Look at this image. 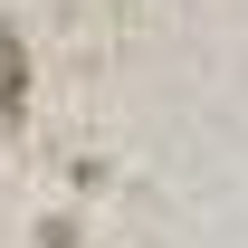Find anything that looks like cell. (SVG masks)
<instances>
[{
	"label": "cell",
	"instance_id": "cell-1",
	"mask_svg": "<svg viewBox=\"0 0 248 248\" xmlns=\"http://www.w3.org/2000/svg\"><path fill=\"white\" fill-rule=\"evenodd\" d=\"M19 115H29V48L0 38V124H19Z\"/></svg>",
	"mask_w": 248,
	"mask_h": 248
}]
</instances>
